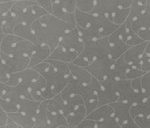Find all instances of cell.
<instances>
[{"instance_id": "obj_40", "label": "cell", "mask_w": 150, "mask_h": 128, "mask_svg": "<svg viewBox=\"0 0 150 128\" xmlns=\"http://www.w3.org/2000/svg\"><path fill=\"white\" fill-rule=\"evenodd\" d=\"M134 120L139 128H150V115L138 116L135 117Z\"/></svg>"}, {"instance_id": "obj_31", "label": "cell", "mask_w": 150, "mask_h": 128, "mask_svg": "<svg viewBox=\"0 0 150 128\" xmlns=\"http://www.w3.org/2000/svg\"><path fill=\"white\" fill-rule=\"evenodd\" d=\"M50 65L51 67L57 71L58 73L66 76H70L71 73H70V69H69V66L68 62H62V61H58V60H54V59H47L46 60Z\"/></svg>"}, {"instance_id": "obj_36", "label": "cell", "mask_w": 150, "mask_h": 128, "mask_svg": "<svg viewBox=\"0 0 150 128\" xmlns=\"http://www.w3.org/2000/svg\"><path fill=\"white\" fill-rule=\"evenodd\" d=\"M142 83V91L145 98L150 97V71L146 72L141 77Z\"/></svg>"}, {"instance_id": "obj_28", "label": "cell", "mask_w": 150, "mask_h": 128, "mask_svg": "<svg viewBox=\"0 0 150 128\" xmlns=\"http://www.w3.org/2000/svg\"><path fill=\"white\" fill-rule=\"evenodd\" d=\"M150 27V15L146 11L134 18L132 22V28L137 33V32Z\"/></svg>"}, {"instance_id": "obj_48", "label": "cell", "mask_w": 150, "mask_h": 128, "mask_svg": "<svg viewBox=\"0 0 150 128\" xmlns=\"http://www.w3.org/2000/svg\"><path fill=\"white\" fill-rule=\"evenodd\" d=\"M145 11L150 15V0H147V6H146V11Z\"/></svg>"}, {"instance_id": "obj_44", "label": "cell", "mask_w": 150, "mask_h": 128, "mask_svg": "<svg viewBox=\"0 0 150 128\" xmlns=\"http://www.w3.org/2000/svg\"><path fill=\"white\" fill-rule=\"evenodd\" d=\"M137 34H138L144 41H150V27L137 32Z\"/></svg>"}, {"instance_id": "obj_39", "label": "cell", "mask_w": 150, "mask_h": 128, "mask_svg": "<svg viewBox=\"0 0 150 128\" xmlns=\"http://www.w3.org/2000/svg\"><path fill=\"white\" fill-rule=\"evenodd\" d=\"M12 4H13V1H8V2L0 3V33H3L2 32L3 19H4V16L10 11Z\"/></svg>"}, {"instance_id": "obj_23", "label": "cell", "mask_w": 150, "mask_h": 128, "mask_svg": "<svg viewBox=\"0 0 150 128\" xmlns=\"http://www.w3.org/2000/svg\"><path fill=\"white\" fill-rule=\"evenodd\" d=\"M130 112H131L133 119L138 116L150 115V97L139 104L133 105L131 106Z\"/></svg>"}, {"instance_id": "obj_21", "label": "cell", "mask_w": 150, "mask_h": 128, "mask_svg": "<svg viewBox=\"0 0 150 128\" xmlns=\"http://www.w3.org/2000/svg\"><path fill=\"white\" fill-rule=\"evenodd\" d=\"M51 14H53L54 17H56L57 18H59L61 20L66 22V23L72 24V25H76L75 13L68 12L67 11H65L64 9H62L61 6H59L58 4H56L54 3L52 4Z\"/></svg>"}, {"instance_id": "obj_33", "label": "cell", "mask_w": 150, "mask_h": 128, "mask_svg": "<svg viewBox=\"0 0 150 128\" xmlns=\"http://www.w3.org/2000/svg\"><path fill=\"white\" fill-rule=\"evenodd\" d=\"M0 106L6 113L18 112V100L0 98Z\"/></svg>"}, {"instance_id": "obj_3", "label": "cell", "mask_w": 150, "mask_h": 128, "mask_svg": "<svg viewBox=\"0 0 150 128\" xmlns=\"http://www.w3.org/2000/svg\"><path fill=\"white\" fill-rule=\"evenodd\" d=\"M115 60H112L110 55H104L98 57L92 62H91L85 69L91 73V75L98 81H105L109 79L112 66Z\"/></svg>"}, {"instance_id": "obj_27", "label": "cell", "mask_w": 150, "mask_h": 128, "mask_svg": "<svg viewBox=\"0 0 150 128\" xmlns=\"http://www.w3.org/2000/svg\"><path fill=\"white\" fill-rule=\"evenodd\" d=\"M64 108V100L62 97V94H56L53 98L47 100V110L51 112L63 113Z\"/></svg>"}, {"instance_id": "obj_25", "label": "cell", "mask_w": 150, "mask_h": 128, "mask_svg": "<svg viewBox=\"0 0 150 128\" xmlns=\"http://www.w3.org/2000/svg\"><path fill=\"white\" fill-rule=\"evenodd\" d=\"M13 34H16L20 38L28 40L32 42L33 41V32L32 25L30 24H26V23L18 24L14 28Z\"/></svg>"}, {"instance_id": "obj_20", "label": "cell", "mask_w": 150, "mask_h": 128, "mask_svg": "<svg viewBox=\"0 0 150 128\" xmlns=\"http://www.w3.org/2000/svg\"><path fill=\"white\" fill-rule=\"evenodd\" d=\"M40 104V101H36V100L31 99V98H22L18 100V112L34 117V115L39 108Z\"/></svg>"}, {"instance_id": "obj_14", "label": "cell", "mask_w": 150, "mask_h": 128, "mask_svg": "<svg viewBox=\"0 0 150 128\" xmlns=\"http://www.w3.org/2000/svg\"><path fill=\"white\" fill-rule=\"evenodd\" d=\"M69 69H70L72 77L75 81H76L77 83L83 84V85L89 84L91 82L93 76L91 75V73L85 68L77 66L71 62L69 63Z\"/></svg>"}, {"instance_id": "obj_34", "label": "cell", "mask_w": 150, "mask_h": 128, "mask_svg": "<svg viewBox=\"0 0 150 128\" xmlns=\"http://www.w3.org/2000/svg\"><path fill=\"white\" fill-rule=\"evenodd\" d=\"M53 4H56L62 9L70 13H75L76 9V0H52Z\"/></svg>"}, {"instance_id": "obj_29", "label": "cell", "mask_w": 150, "mask_h": 128, "mask_svg": "<svg viewBox=\"0 0 150 128\" xmlns=\"http://www.w3.org/2000/svg\"><path fill=\"white\" fill-rule=\"evenodd\" d=\"M129 11H130V8H121V7H120L114 12H112L108 17V18L111 21H112L113 23H115L116 25H121L127 19L128 15H129Z\"/></svg>"}, {"instance_id": "obj_46", "label": "cell", "mask_w": 150, "mask_h": 128, "mask_svg": "<svg viewBox=\"0 0 150 128\" xmlns=\"http://www.w3.org/2000/svg\"><path fill=\"white\" fill-rule=\"evenodd\" d=\"M19 128L18 127V126L8 116V120H7V122H6V124H5V127L4 128Z\"/></svg>"}, {"instance_id": "obj_4", "label": "cell", "mask_w": 150, "mask_h": 128, "mask_svg": "<svg viewBox=\"0 0 150 128\" xmlns=\"http://www.w3.org/2000/svg\"><path fill=\"white\" fill-rule=\"evenodd\" d=\"M125 30V23L119 26L112 34L108 36V42L110 47V57L112 60H116L123 55L131 47L127 44L123 40V34Z\"/></svg>"}, {"instance_id": "obj_42", "label": "cell", "mask_w": 150, "mask_h": 128, "mask_svg": "<svg viewBox=\"0 0 150 128\" xmlns=\"http://www.w3.org/2000/svg\"><path fill=\"white\" fill-rule=\"evenodd\" d=\"M141 69L145 73L150 71V57H149L145 53H144L143 57L141 62Z\"/></svg>"}, {"instance_id": "obj_16", "label": "cell", "mask_w": 150, "mask_h": 128, "mask_svg": "<svg viewBox=\"0 0 150 128\" xmlns=\"http://www.w3.org/2000/svg\"><path fill=\"white\" fill-rule=\"evenodd\" d=\"M7 114L19 128H34L35 120L33 116L27 115L19 112H10Z\"/></svg>"}, {"instance_id": "obj_1", "label": "cell", "mask_w": 150, "mask_h": 128, "mask_svg": "<svg viewBox=\"0 0 150 128\" xmlns=\"http://www.w3.org/2000/svg\"><path fill=\"white\" fill-rule=\"evenodd\" d=\"M76 25L66 23L51 13H47L36 19L33 25V43L35 45L47 44L53 51L59 44L62 35Z\"/></svg>"}, {"instance_id": "obj_18", "label": "cell", "mask_w": 150, "mask_h": 128, "mask_svg": "<svg viewBox=\"0 0 150 128\" xmlns=\"http://www.w3.org/2000/svg\"><path fill=\"white\" fill-rule=\"evenodd\" d=\"M47 111V100L41 101L34 115V128H48Z\"/></svg>"}, {"instance_id": "obj_2", "label": "cell", "mask_w": 150, "mask_h": 128, "mask_svg": "<svg viewBox=\"0 0 150 128\" xmlns=\"http://www.w3.org/2000/svg\"><path fill=\"white\" fill-rule=\"evenodd\" d=\"M109 54L110 47L108 37L84 41L83 52L71 63L85 68L98 57L108 55Z\"/></svg>"}, {"instance_id": "obj_11", "label": "cell", "mask_w": 150, "mask_h": 128, "mask_svg": "<svg viewBox=\"0 0 150 128\" xmlns=\"http://www.w3.org/2000/svg\"><path fill=\"white\" fill-rule=\"evenodd\" d=\"M35 47V44L32 41L19 38L18 40L12 47L10 54V56H28L30 57L33 49Z\"/></svg>"}, {"instance_id": "obj_9", "label": "cell", "mask_w": 150, "mask_h": 128, "mask_svg": "<svg viewBox=\"0 0 150 128\" xmlns=\"http://www.w3.org/2000/svg\"><path fill=\"white\" fill-rule=\"evenodd\" d=\"M1 56L10 74L22 71L29 68L30 57L28 56H10L2 52Z\"/></svg>"}, {"instance_id": "obj_41", "label": "cell", "mask_w": 150, "mask_h": 128, "mask_svg": "<svg viewBox=\"0 0 150 128\" xmlns=\"http://www.w3.org/2000/svg\"><path fill=\"white\" fill-rule=\"evenodd\" d=\"M77 128H96V121L93 120L85 118L80 122Z\"/></svg>"}, {"instance_id": "obj_12", "label": "cell", "mask_w": 150, "mask_h": 128, "mask_svg": "<svg viewBox=\"0 0 150 128\" xmlns=\"http://www.w3.org/2000/svg\"><path fill=\"white\" fill-rule=\"evenodd\" d=\"M51 48L47 44H39L35 45V47L30 56L29 68H33L35 65L44 62L48 59L51 54Z\"/></svg>"}, {"instance_id": "obj_50", "label": "cell", "mask_w": 150, "mask_h": 128, "mask_svg": "<svg viewBox=\"0 0 150 128\" xmlns=\"http://www.w3.org/2000/svg\"><path fill=\"white\" fill-rule=\"evenodd\" d=\"M8 1H11V0H0V3H3V2H8Z\"/></svg>"}, {"instance_id": "obj_10", "label": "cell", "mask_w": 150, "mask_h": 128, "mask_svg": "<svg viewBox=\"0 0 150 128\" xmlns=\"http://www.w3.org/2000/svg\"><path fill=\"white\" fill-rule=\"evenodd\" d=\"M147 43H148V41H144L142 43H140V44L131 47L123 54L126 62L132 66L141 69V62H142V59L145 53Z\"/></svg>"}, {"instance_id": "obj_35", "label": "cell", "mask_w": 150, "mask_h": 128, "mask_svg": "<svg viewBox=\"0 0 150 128\" xmlns=\"http://www.w3.org/2000/svg\"><path fill=\"white\" fill-rule=\"evenodd\" d=\"M97 0H76V8L85 12H91Z\"/></svg>"}, {"instance_id": "obj_30", "label": "cell", "mask_w": 150, "mask_h": 128, "mask_svg": "<svg viewBox=\"0 0 150 128\" xmlns=\"http://www.w3.org/2000/svg\"><path fill=\"white\" fill-rule=\"evenodd\" d=\"M18 25L15 16L9 11L3 19L2 25V32L5 34H13L14 28Z\"/></svg>"}, {"instance_id": "obj_5", "label": "cell", "mask_w": 150, "mask_h": 128, "mask_svg": "<svg viewBox=\"0 0 150 128\" xmlns=\"http://www.w3.org/2000/svg\"><path fill=\"white\" fill-rule=\"evenodd\" d=\"M114 111V118L121 128H139L133 119L130 109L132 104L125 101H116L111 104Z\"/></svg>"}, {"instance_id": "obj_51", "label": "cell", "mask_w": 150, "mask_h": 128, "mask_svg": "<svg viewBox=\"0 0 150 128\" xmlns=\"http://www.w3.org/2000/svg\"><path fill=\"white\" fill-rule=\"evenodd\" d=\"M11 1L14 2V1H22V0H11ZM30 1H34V0H30Z\"/></svg>"}, {"instance_id": "obj_37", "label": "cell", "mask_w": 150, "mask_h": 128, "mask_svg": "<svg viewBox=\"0 0 150 128\" xmlns=\"http://www.w3.org/2000/svg\"><path fill=\"white\" fill-rule=\"evenodd\" d=\"M96 128H121L119 122L113 117L109 120L96 122Z\"/></svg>"}, {"instance_id": "obj_26", "label": "cell", "mask_w": 150, "mask_h": 128, "mask_svg": "<svg viewBox=\"0 0 150 128\" xmlns=\"http://www.w3.org/2000/svg\"><path fill=\"white\" fill-rule=\"evenodd\" d=\"M84 105V101L80 95H74L73 97L69 98V99L64 101V108H63V114L67 116L69 113L74 112L77 109L80 105Z\"/></svg>"}, {"instance_id": "obj_13", "label": "cell", "mask_w": 150, "mask_h": 128, "mask_svg": "<svg viewBox=\"0 0 150 128\" xmlns=\"http://www.w3.org/2000/svg\"><path fill=\"white\" fill-rule=\"evenodd\" d=\"M113 117H114V111H113V107L112 106L111 104L98 106L86 116L87 119L93 120L96 122L109 120Z\"/></svg>"}, {"instance_id": "obj_24", "label": "cell", "mask_w": 150, "mask_h": 128, "mask_svg": "<svg viewBox=\"0 0 150 128\" xmlns=\"http://www.w3.org/2000/svg\"><path fill=\"white\" fill-rule=\"evenodd\" d=\"M146 6H147V0H133V3L130 6L129 15L127 20L133 22L134 18H136L141 14L145 12Z\"/></svg>"}, {"instance_id": "obj_43", "label": "cell", "mask_w": 150, "mask_h": 128, "mask_svg": "<svg viewBox=\"0 0 150 128\" xmlns=\"http://www.w3.org/2000/svg\"><path fill=\"white\" fill-rule=\"evenodd\" d=\"M39 5H40L41 7H43L47 12L51 13L52 11V4L53 2L52 0H34Z\"/></svg>"}, {"instance_id": "obj_7", "label": "cell", "mask_w": 150, "mask_h": 128, "mask_svg": "<svg viewBox=\"0 0 150 128\" xmlns=\"http://www.w3.org/2000/svg\"><path fill=\"white\" fill-rule=\"evenodd\" d=\"M118 100H119V96L115 90L114 80L106 79L105 81H101L100 87L98 91V106L109 105Z\"/></svg>"}, {"instance_id": "obj_22", "label": "cell", "mask_w": 150, "mask_h": 128, "mask_svg": "<svg viewBox=\"0 0 150 128\" xmlns=\"http://www.w3.org/2000/svg\"><path fill=\"white\" fill-rule=\"evenodd\" d=\"M48 128H69L66 116L63 113L51 112L47 111Z\"/></svg>"}, {"instance_id": "obj_49", "label": "cell", "mask_w": 150, "mask_h": 128, "mask_svg": "<svg viewBox=\"0 0 150 128\" xmlns=\"http://www.w3.org/2000/svg\"><path fill=\"white\" fill-rule=\"evenodd\" d=\"M5 36V33H0V45H1V42H2V40L4 39V37Z\"/></svg>"}, {"instance_id": "obj_19", "label": "cell", "mask_w": 150, "mask_h": 128, "mask_svg": "<svg viewBox=\"0 0 150 128\" xmlns=\"http://www.w3.org/2000/svg\"><path fill=\"white\" fill-rule=\"evenodd\" d=\"M86 116H87V110L85 105H82L74 112L69 113L66 116L69 124V128H77L80 122L83 120H84Z\"/></svg>"}, {"instance_id": "obj_47", "label": "cell", "mask_w": 150, "mask_h": 128, "mask_svg": "<svg viewBox=\"0 0 150 128\" xmlns=\"http://www.w3.org/2000/svg\"><path fill=\"white\" fill-rule=\"evenodd\" d=\"M145 54L150 57V41H148L147 43V47H146V49H145Z\"/></svg>"}, {"instance_id": "obj_45", "label": "cell", "mask_w": 150, "mask_h": 128, "mask_svg": "<svg viewBox=\"0 0 150 128\" xmlns=\"http://www.w3.org/2000/svg\"><path fill=\"white\" fill-rule=\"evenodd\" d=\"M8 120V114L0 106V127H4Z\"/></svg>"}, {"instance_id": "obj_32", "label": "cell", "mask_w": 150, "mask_h": 128, "mask_svg": "<svg viewBox=\"0 0 150 128\" xmlns=\"http://www.w3.org/2000/svg\"><path fill=\"white\" fill-rule=\"evenodd\" d=\"M35 3H36L35 1H30V0L14 1L10 11L16 17V16L23 13L25 11H26L31 5L34 4Z\"/></svg>"}, {"instance_id": "obj_6", "label": "cell", "mask_w": 150, "mask_h": 128, "mask_svg": "<svg viewBox=\"0 0 150 128\" xmlns=\"http://www.w3.org/2000/svg\"><path fill=\"white\" fill-rule=\"evenodd\" d=\"M58 46L62 47L68 50L76 52L78 54L83 52V42L79 34L76 25L74 28L67 31L62 35V37L61 38V40L59 41Z\"/></svg>"}, {"instance_id": "obj_38", "label": "cell", "mask_w": 150, "mask_h": 128, "mask_svg": "<svg viewBox=\"0 0 150 128\" xmlns=\"http://www.w3.org/2000/svg\"><path fill=\"white\" fill-rule=\"evenodd\" d=\"M144 74H145V72L143 70H142L141 69L130 65L129 68L127 69V74H126V79L132 80V79H134V78H137V77H141Z\"/></svg>"}, {"instance_id": "obj_15", "label": "cell", "mask_w": 150, "mask_h": 128, "mask_svg": "<svg viewBox=\"0 0 150 128\" xmlns=\"http://www.w3.org/2000/svg\"><path fill=\"white\" fill-rule=\"evenodd\" d=\"M129 66H130V64H128L126 62L124 56L121 55L120 57H119L118 59H116L114 61L109 79H112V80L126 79V74H127V69L129 68Z\"/></svg>"}, {"instance_id": "obj_8", "label": "cell", "mask_w": 150, "mask_h": 128, "mask_svg": "<svg viewBox=\"0 0 150 128\" xmlns=\"http://www.w3.org/2000/svg\"><path fill=\"white\" fill-rule=\"evenodd\" d=\"M43 76L46 79L47 87L51 89L54 95L61 93L63 91V89L66 87L68 83L73 78L72 75L70 76H63L58 73L57 71H55L52 67H50V69Z\"/></svg>"}, {"instance_id": "obj_17", "label": "cell", "mask_w": 150, "mask_h": 128, "mask_svg": "<svg viewBox=\"0 0 150 128\" xmlns=\"http://www.w3.org/2000/svg\"><path fill=\"white\" fill-rule=\"evenodd\" d=\"M77 56H78V54L76 52L70 51V50H68V49H66V48H64L62 47L57 46L51 52V54H50L49 58L69 63V62H72Z\"/></svg>"}]
</instances>
